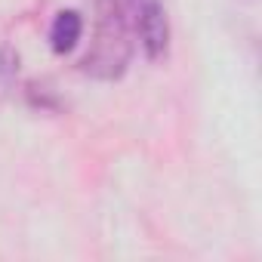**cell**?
Listing matches in <instances>:
<instances>
[{"mask_svg": "<svg viewBox=\"0 0 262 262\" xmlns=\"http://www.w3.org/2000/svg\"><path fill=\"white\" fill-rule=\"evenodd\" d=\"M123 10L129 16V25H133L145 56L151 62L164 59L170 47V22H167L164 0H123Z\"/></svg>", "mask_w": 262, "mask_h": 262, "instance_id": "obj_2", "label": "cell"}, {"mask_svg": "<svg viewBox=\"0 0 262 262\" xmlns=\"http://www.w3.org/2000/svg\"><path fill=\"white\" fill-rule=\"evenodd\" d=\"M16 77H19V56L10 47H0V102L16 86Z\"/></svg>", "mask_w": 262, "mask_h": 262, "instance_id": "obj_4", "label": "cell"}, {"mask_svg": "<svg viewBox=\"0 0 262 262\" xmlns=\"http://www.w3.org/2000/svg\"><path fill=\"white\" fill-rule=\"evenodd\" d=\"M80 37H83V16H80L77 10H62V13H56V19H53V25H50V47H53V53H56V56L74 53L77 43H80Z\"/></svg>", "mask_w": 262, "mask_h": 262, "instance_id": "obj_3", "label": "cell"}, {"mask_svg": "<svg viewBox=\"0 0 262 262\" xmlns=\"http://www.w3.org/2000/svg\"><path fill=\"white\" fill-rule=\"evenodd\" d=\"M96 10V34L90 43V53L83 56L80 68L90 77L99 80H117L133 56L129 40V16L120 0H93Z\"/></svg>", "mask_w": 262, "mask_h": 262, "instance_id": "obj_1", "label": "cell"}]
</instances>
